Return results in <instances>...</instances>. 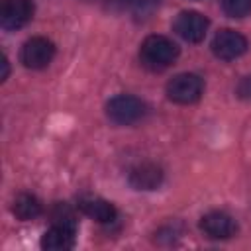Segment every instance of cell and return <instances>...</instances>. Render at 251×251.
I'll return each instance as SVG.
<instances>
[{
	"label": "cell",
	"mask_w": 251,
	"mask_h": 251,
	"mask_svg": "<svg viewBox=\"0 0 251 251\" xmlns=\"http://www.w3.org/2000/svg\"><path fill=\"white\" fill-rule=\"evenodd\" d=\"M204 92V80L194 73H180L167 82V96L176 104H194Z\"/></svg>",
	"instance_id": "cell-3"
},
{
	"label": "cell",
	"mask_w": 251,
	"mask_h": 251,
	"mask_svg": "<svg viewBox=\"0 0 251 251\" xmlns=\"http://www.w3.org/2000/svg\"><path fill=\"white\" fill-rule=\"evenodd\" d=\"M75 227L53 224L41 237V247L47 251H67L75 245Z\"/></svg>",
	"instance_id": "cell-11"
},
{
	"label": "cell",
	"mask_w": 251,
	"mask_h": 251,
	"mask_svg": "<svg viewBox=\"0 0 251 251\" xmlns=\"http://www.w3.org/2000/svg\"><path fill=\"white\" fill-rule=\"evenodd\" d=\"M178 57V45L165 35H149L139 47V59L149 71H163Z\"/></svg>",
	"instance_id": "cell-1"
},
{
	"label": "cell",
	"mask_w": 251,
	"mask_h": 251,
	"mask_svg": "<svg viewBox=\"0 0 251 251\" xmlns=\"http://www.w3.org/2000/svg\"><path fill=\"white\" fill-rule=\"evenodd\" d=\"M163 182V171L155 163H141L129 171V184L135 190H155Z\"/></svg>",
	"instance_id": "cell-9"
},
{
	"label": "cell",
	"mask_w": 251,
	"mask_h": 251,
	"mask_svg": "<svg viewBox=\"0 0 251 251\" xmlns=\"http://www.w3.org/2000/svg\"><path fill=\"white\" fill-rule=\"evenodd\" d=\"M161 0H127V4L131 6V10L137 14V16H147L151 14L157 6H159Z\"/></svg>",
	"instance_id": "cell-15"
},
{
	"label": "cell",
	"mask_w": 251,
	"mask_h": 251,
	"mask_svg": "<svg viewBox=\"0 0 251 251\" xmlns=\"http://www.w3.org/2000/svg\"><path fill=\"white\" fill-rule=\"evenodd\" d=\"M173 29L188 43H198L204 39L206 31H208V20L206 16H202L200 12L194 10H184L175 18Z\"/></svg>",
	"instance_id": "cell-6"
},
{
	"label": "cell",
	"mask_w": 251,
	"mask_h": 251,
	"mask_svg": "<svg viewBox=\"0 0 251 251\" xmlns=\"http://www.w3.org/2000/svg\"><path fill=\"white\" fill-rule=\"evenodd\" d=\"M145 114V104L131 94H118L106 104V116L118 126H129L141 120Z\"/></svg>",
	"instance_id": "cell-2"
},
{
	"label": "cell",
	"mask_w": 251,
	"mask_h": 251,
	"mask_svg": "<svg viewBox=\"0 0 251 251\" xmlns=\"http://www.w3.org/2000/svg\"><path fill=\"white\" fill-rule=\"evenodd\" d=\"M200 229L212 239H229L237 231V224L226 212H208L200 220Z\"/></svg>",
	"instance_id": "cell-8"
},
{
	"label": "cell",
	"mask_w": 251,
	"mask_h": 251,
	"mask_svg": "<svg viewBox=\"0 0 251 251\" xmlns=\"http://www.w3.org/2000/svg\"><path fill=\"white\" fill-rule=\"evenodd\" d=\"M55 57V43L47 37H31L22 45L20 61L27 69H45Z\"/></svg>",
	"instance_id": "cell-4"
},
{
	"label": "cell",
	"mask_w": 251,
	"mask_h": 251,
	"mask_svg": "<svg viewBox=\"0 0 251 251\" xmlns=\"http://www.w3.org/2000/svg\"><path fill=\"white\" fill-rule=\"evenodd\" d=\"M0 78H2V80L8 78V59H6V57H2V75H0Z\"/></svg>",
	"instance_id": "cell-17"
},
{
	"label": "cell",
	"mask_w": 251,
	"mask_h": 251,
	"mask_svg": "<svg viewBox=\"0 0 251 251\" xmlns=\"http://www.w3.org/2000/svg\"><path fill=\"white\" fill-rule=\"evenodd\" d=\"M78 210L92 218L94 222H100V224H110L116 220V206L104 198H98V196H82L78 200Z\"/></svg>",
	"instance_id": "cell-10"
},
{
	"label": "cell",
	"mask_w": 251,
	"mask_h": 251,
	"mask_svg": "<svg viewBox=\"0 0 251 251\" xmlns=\"http://www.w3.org/2000/svg\"><path fill=\"white\" fill-rule=\"evenodd\" d=\"M12 214L22 222L33 220L41 214V202L33 194H27V192L18 194L14 198V204H12Z\"/></svg>",
	"instance_id": "cell-12"
},
{
	"label": "cell",
	"mask_w": 251,
	"mask_h": 251,
	"mask_svg": "<svg viewBox=\"0 0 251 251\" xmlns=\"http://www.w3.org/2000/svg\"><path fill=\"white\" fill-rule=\"evenodd\" d=\"M51 222L57 226H67V227H75L76 229V216L75 212L67 206V204H55L51 210Z\"/></svg>",
	"instance_id": "cell-13"
},
{
	"label": "cell",
	"mask_w": 251,
	"mask_h": 251,
	"mask_svg": "<svg viewBox=\"0 0 251 251\" xmlns=\"http://www.w3.org/2000/svg\"><path fill=\"white\" fill-rule=\"evenodd\" d=\"M33 18L31 0H4L0 10V24L4 29H20Z\"/></svg>",
	"instance_id": "cell-7"
},
{
	"label": "cell",
	"mask_w": 251,
	"mask_h": 251,
	"mask_svg": "<svg viewBox=\"0 0 251 251\" xmlns=\"http://www.w3.org/2000/svg\"><path fill=\"white\" fill-rule=\"evenodd\" d=\"M237 94L241 96V98H251V76H245V78H241V82H239V86H237Z\"/></svg>",
	"instance_id": "cell-16"
},
{
	"label": "cell",
	"mask_w": 251,
	"mask_h": 251,
	"mask_svg": "<svg viewBox=\"0 0 251 251\" xmlns=\"http://www.w3.org/2000/svg\"><path fill=\"white\" fill-rule=\"evenodd\" d=\"M212 51L222 61H233L247 51V39L235 29H220L212 39Z\"/></svg>",
	"instance_id": "cell-5"
},
{
	"label": "cell",
	"mask_w": 251,
	"mask_h": 251,
	"mask_svg": "<svg viewBox=\"0 0 251 251\" xmlns=\"http://www.w3.org/2000/svg\"><path fill=\"white\" fill-rule=\"evenodd\" d=\"M222 10L229 18H245L251 12V0H222Z\"/></svg>",
	"instance_id": "cell-14"
}]
</instances>
